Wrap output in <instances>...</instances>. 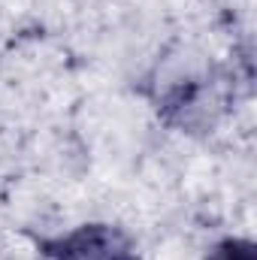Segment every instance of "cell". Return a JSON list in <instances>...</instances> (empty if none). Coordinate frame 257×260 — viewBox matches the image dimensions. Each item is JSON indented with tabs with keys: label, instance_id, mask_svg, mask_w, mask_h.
<instances>
[{
	"label": "cell",
	"instance_id": "6da1fadb",
	"mask_svg": "<svg viewBox=\"0 0 257 260\" xmlns=\"http://www.w3.org/2000/svg\"><path fill=\"white\" fill-rule=\"evenodd\" d=\"M55 260H133L130 248L106 227H85L55 251Z\"/></svg>",
	"mask_w": 257,
	"mask_h": 260
},
{
	"label": "cell",
	"instance_id": "7a4b0ae2",
	"mask_svg": "<svg viewBox=\"0 0 257 260\" xmlns=\"http://www.w3.org/2000/svg\"><path fill=\"white\" fill-rule=\"evenodd\" d=\"M209 260H254V248L248 242H224Z\"/></svg>",
	"mask_w": 257,
	"mask_h": 260
}]
</instances>
